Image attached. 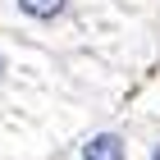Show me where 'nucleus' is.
Listing matches in <instances>:
<instances>
[{"label":"nucleus","mask_w":160,"mask_h":160,"mask_svg":"<svg viewBox=\"0 0 160 160\" xmlns=\"http://www.w3.org/2000/svg\"><path fill=\"white\" fill-rule=\"evenodd\" d=\"M78 160H128V137L114 128H101L78 147Z\"/></svg>","instance_id":"f257e3e1"},{"label":"nucleus","mask_w":160,"mask_h":160,"mask_svg":"<svg viewBox=\"0 0 160 160\" xmlns=\"http://www.w3.org/2000/svg\"><path fill=\"white\" fill-rule=\"evenodd\" d=\"M14 5H18V14L32 18V23H60V18H69V9H73V0H14Z\"/></svg>","instance_id":"f03ea898"},{"label":"nucleus","mask_w":160,"mask_h":160,"mask_svg":"<svg viewBox=\"0 0 160 160\" xmlns=\"http://www.w3.org/2000/svg\"><path fill=\"white\" fill-rule=\"evenodd\" d=\"M5 73H9V55L0 50V87H5Z\"/></svg>","instance_id":"7ed1b4c3"},{"label":"nucleus","mask_w":160,"mask_h":160,"mask_svg":"<svg viewBox=\"0 0 160 160\" xmlns=\"http://www.w3.org/2000/svg\"><path fill=\"white\" fill-rule=\"evenodd\" d=\"M147 160H160V137L151 142V151H147Z\"/></svg>","instance_id":"20e7f679"}]
</instances>
